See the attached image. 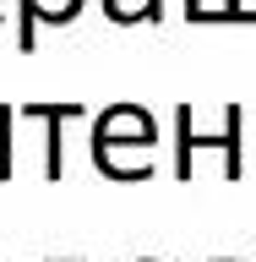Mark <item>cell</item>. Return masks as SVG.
Masks as SVG:
<instances>
[{"label": "cell", "instance_id": "2", "mask_svg": "<svg viewBox=\"0 0 256 262\" xmlns=\"http://www.w3.org/2000/svg\"><path fill=\"white\" fill-rule=\"evenodd\" d=\"M153 147L158 142V126H153V115L136 110V104H114L109 115H98V126H93V153L98 147Z\"/></svg>", "mask_w": 256, "mask_h": 262}, {"label": "cell", "instance_id": "1", "mask_svg": "<svg viewBox=\"0 0 256 262\" xmlns=\"http://www.w3.org/2000/svg\"><path fill=\"white\" fill-rule=\"evenodd\" d=\"M240 126H245L240 104H229V110H224L218 137H213V131H196L191 104H180V110H175V180H191L196 175L191 159L202 153V147H218V153H224V180H240L245 175V164H240Z\"/></svg>", "mask_w": 256, "mask_h": 262}, {"label": "cell", "instance_id": "4", "mask_svg": "<svg viewBox=\"0 0 256 262\" xmlns=\"http://www.w3.org/2000/svg\"><path fill=\"white\" fill-rule=\"evenodd\" d=\"M158 6L164 0H104V11L114 22H158Z\"/></svg>", "mask_w": 256, "mask_h": 262}, {"label": "cell", "instance_id": "3", "mask_svg": "<svg viewBox=\"0 0 256 262\" xmlns=\"http://www.w3.org/2000/svg\"><path fill=\"white\" fill-rule=\"evenodd\" d=\"M77 6H82V0H22L28 33H33V22H38V16H44V22H71V16H77Z\"/></svg>", "mask_w": 256, "mask_h": 262}]
</instances>
